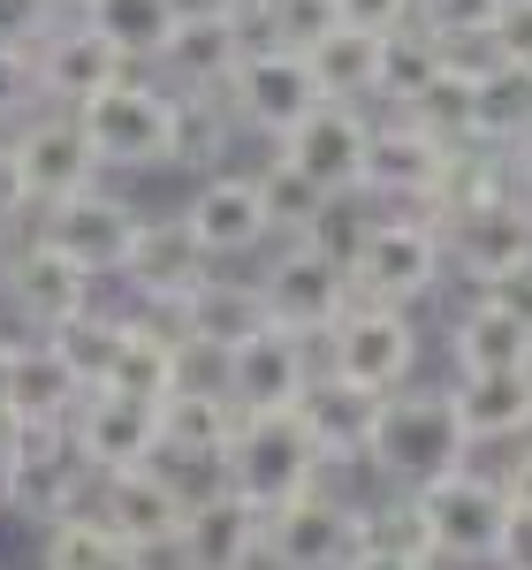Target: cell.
I'll use <instances>...</instances> for the list:
<instances>
[{
  "label": "cell",
  "instance_id": "cell-1",
  "mask_svg": "<svg viewBox=\"0 0 532 570\" xmlns=\"http://www.w3.org/2000/svg\"><path fill=\"white\" fill-rule=\"evenodd\" d=\"M91 487H99V472L77 456L69 426H8V441H0V510L8 518L53 532L61 518L91 510Z\"/></svg>",
  "mask_w": 532,
  "mask_h": 570
},
{
  "label": "cell",
  "instance_id": "cell-2",
  "mask_svg": "<svg viewBox=\"0 0 532 570\" xmlns=\"http://www.w3.org/2000/svg\"><path fill=\"white\" fill-rule=\"evenodd\" d=\"M396 494H418L442 472L472 464V441L456 426V403L449 389H396L381 403V426H373V456H365Z\"/></svg>",
  "mask_w": 532,
  "mask_h": 570
},
{
  "label": "cell",
  "instance_id": "cell-3",
  "mask_svg": "<svg viewBox=\"0 0 532 570\" xmlns=\"http://www.w3.org/2000/svg\"><path fill=\"white\" fill-rule=\"evenodd\" d=\"M449 282V244L434 220H411V214H381L365 228V244H357L351 259V289L365 305H426L434 289Z\"/></svg>",
  "mask_w": 532,
  "mask_h": 570
},
{
  "label": "cell",
  "instance_id": "cell-4",
  "mask_svg": "<svg viewBox=\"0 0 532 570\" xmlns=\"http://www.w3.org/2000/svg\"><path fill=\"white\" fill-rule=\"evenodd\" d=\"M99 168H176V91L160 77H122L115 91H99L91 107H77Z\"/></svg>",
  "mask_w": 532,
  "mask_h": 570
},
{
  "label": "cell",
  "instance_id": "cell-5",
  "mask_svg": "<svg viewBox=\"0 0 532 570\" xmlns=\"http://www.w3.org/2000/svg\"><path fill=\"white\" fill-rule=\"evenodd\" d=\"M418 320L396 305H365L357 297L343 320H335V335L319 343V373H335V381H351V389H373V395H396L411 389V373H418Z\"/></svg>",
  "mask_w": 532,
  "mask_h": 570
},
{
  "label": "cell",
  "instance_id": "cell-6",
  "mask_svg": "<svg viewBox=\"0 0 532 570\" xmlns=\"http://www.w3.org/2000/svg\"><path fill=\"white\" fill-rule=\"evenodd\" d=\"M319 472H327V464H319L312 434L297 426V411H289V419H244V434L228 449V494H244L259 518L305 502L312 487H319Z\"/></svg>",
  "mask_w": 532,
  "mask_h": 570
},
{
  "label": "cell",
  "instance_id": "cell-7",
  "mask_svg": "<svg viewBox=\"0 0 532 570\" xmlns=\"http://www.w3.org/2000/svg\"><path fill=\"white\" fill-rule=\"evenodd\" d=\"M449 168H456L449 145H434L418 122L388 115V122H373V153H365V206H388V214H411V220L442 228Z\"/></svg>",
  "mask_w": 532,
  "mask_h": 570
},
{
  "label": "cell",
  "instance_id": "cell-8",
  "mask_svg": "<svg viewBox=\"0 0 532 570\" xmlns=\"http://www.w3.org/2000/svg\"><path fill=\"white\" fill-rule=\"evenodd\" d=\"M266 570H357L365 563V502L312 487L305 502L266 518Z\"/></svg>",
  "mask_w": 532,
  "mask_h": 570
},
{
  "label": "cell",
  "instance_id": "cell-9",
  "mask_svg": "<svg viewBox=\"0 0 532 570\" xmlns=\"http://www.w3.org/2000/svg\"><path fill=\"white\" fill-rule=\"evenodd\" d=\"M252 282H259V297H266V320H274L282 335H297V343H327L335 320L357 305L351 266L319 259L312 244H282Z\"/></svg>",
  "mask_w": 532,
  "mask_h": 570
},
{
  "label": "cell",
  "instance_id": "cell-10",
  "mask_svg": "<svg viewBox=\"0 0 532 570\" xmlns=\"http://www.w3.org/2000/svg\"><path fill=\"white\" fill-rule=\"evenodd\" d=\"M244 53H252V31L236 23L228 0H183L176 39H168V53L152 61V77L176 91V99H228Z\"/></svg>",
  "mask_w": 532,
  "mask_h": 570
},
{
  "label": "cell",
  "instance_id": "cell-11",
  "mask_svg": "<svg viewBox=\"0 0 532 570\" xmlns=\"http://www.w3.org/2000/svg\"><path fill=\"white\" fill-rule=\"evenodd\" d=\"M418 510H426V532H434V556L456 570H487L494 563V540H502V480L480 472V464H456L434 487H418Z\"/></svg>",
  "mask_w": 532,
  "mask_h": 570
},
{
  "label": "cell",
  "instance_id": "cell-12",
  "mask_svg": "<svg viewBox=\"0 0 532 570\" xmlns=\"http://www.w3.org/2000/svg\"><path fill=\"white\" fill-rule=\"evenodd\" d=\"M319 107H327V99H319V85H312V61L289 53V46H252L244 69H236V85H228L236 130L266 137V145H282L289 130H305Z\"/></svg>",
  "mask_w": 532,
  "mask_h": 570
},
{
  "label": "cell",
  "instance_id": "cell-13",
  "mask_svg": "<svg viewBox=\"0 0 532 570\" xmlns=\"http://www.w3.org/2000/svg\"><path fill=\"white\" fill-rule=\"evenodd\" d=\"M39 228V244H53L61 259H77L99 282V274H122V259H130L137 228H145V214H137L122 190H85V198H61V206H46V214H31Z\"/></svg>",
  "mask_w": 532,
  "mask_h": 570
},
{
  "label": "cell",
  "instance_id": "cell-14",
  "mask_svg": "<svg viewBox=\"0 0 532 570\" xmlns=\"http://www.w3.org/2000/svg\"><path fill=\"white\" fill-rule=\"evenodd\" d=\"M8 145H16V168H23V190H31V214L99 190V153H91V137H85L77 115L39 107L23 130H8Z\"/></svg>",
  "mask_w": 532,
  "mask_h": 570
},
{
  "label": "cell",
  "instance_id": "cell-15",
  "mask_svg": "<svg viewBox=\"0 0 532 570\" xmlns=\"http://www.w3.org/2000/svg\"><path fill=\"white\" fill-rule=\"evenodd\" d=\"M312 373H319L312 343L282 335V327H266V335H252V343H244V351L221 357V395L244 411V419H289V411L305 403Z\"/></svg>",
  "mask_w": 532,
  "mask_h": 570
},
{
  "label": "cell",
  "instance_id": "cell-16",
  "mask_svg": "<svg viewBox=\"0 0 532 570\" xmlns=\"http://www.w3.org/2000/svg\"><path fill=\"white\" fill-rule=\"evenodd\" d=\"M0 297H8V312L39 335V343H53L69 320H85L91 312V274L77 259H61L53 244H16L8 252V266H0Z\"/></svg>",
  "mask_w": 532,
  "mask_h": 570
},
{
  "label": "cell",
  "instance_id": "cell-17",
  "mask_svg": "<svg viewBox=\"0 0 532 570\" xmlns=\"http://www.w3.org/2000/svg\"><path fill=\"white\" fill-rule=\"evenodd\" d=\"M365 153H373V115L365 107H319L305 130L274 145V160H289L319 198H365Z\"/></svg>",
  "mask_w": 532,
  "mask_h": 570
},
{
  "label": "cell",
  "instance_id": "cell-18",
  "mask_svg": "<svg viewBox=\"0 0 532 570\" xmlns=\"http://www.w3.org/2000/svg\"><path fill=\"white\" fill-rule=\"evenodd\" d=\"M176 220L190 228V244L206 252V266L252 259V252L274 244V214H266V198H259V176H228V168L198 183Z\"/></svg>",
  "mask_w": 532,
  "mask_h": 570
},
{
  "label": "cell",
  "instance_id": "cell-19",
  "mask_svg": "<svg viewBox=\"0 0 532 570\" xmlns=\"http://www.w3.org/2000/svg\"><path fill=\"white\" fill-rule=\"evenodd\" d=\"M168 327H176V343L190 357H214V365H221L228 351H244L252 335H266L274 320H266L259 282H244V274H206V282L168 312Z\"/></svg>",
  "mask_w": 532,
  "mask_h": 570
},
{
  "label": "cell",
  "instance_id": "cell-20",
  "mask_svg": "<svg viewBox=\"0 0 532 570\" xmlns=\"http://www.w3.org/2000/svg\"><path fill=\"white\" fill-rule=\"evenodd\" d=\"M69 441L91 472H137L160 456V403H137V395H115V389H91L69 419Z\"/></svg>",
  "mask_w": 532,
  "mask_h": 570
},
{
  "label": "cell",
  "instance_id": "cell-21",
  "mask_svg": "<svg viewBox=\"0 0 532 570\" xmlns=\"http://www.w3.org/2000/svg\"><path fill=\"white\" fill-rule=\"evenodd\" d=\"M91 518L115 532L122 548H137V556H168L183 532V494L152 464H137V472H107V480L91 487Z\"/></svg>",
  "mask_w": 532,
  "mask_h": 570
},
{
  "label": "cell",
  "instance_id": "cell-22",
  "mask_svg": "<svg viewBox=\"0 0 532 570\" xmlns=\"http://www.w3.org/2000/svg\"><path fill=\"white\" fill-rule=\"evenodd\" d=\"M31 69H39V107H61V115L91 107L99 91H115L130 77V61L99 39L91 23H53V39L31 53Z\"/></svg>",
  "mask_w": 532,
  "mask_h": 570
},
{
  "label": "cell",
  "instance_id": "cell-23",
  "mask_svg": "<svg viewBox=\"0 0 532 570\" xmlns=\"http://www.w3.org/2000/svg\"><path fill=\"white\" fill-rule=\"evenodd\" d=\"M442 244H449V274H464L472 289L510 274V266L532 259V214L518 198H487V206H464V214L442 220Z\"/></svg>",
  "mask_w": 532,
  "mask_h": 570
},
{
  "label": "cell",
  "instance_id": "cell-24",
  "mask_svg": "<svg viewBox=\"0 0 532 570\" xmlns=\"http://www.w3.org/2000/svg\"><path fill=\"white\" fill-rule=\"evenodd\" d=\"M206 274H214V266H206V252L190 244V228H183L176 214H168V220L145 214V228H137V244H130V259H122V282H130L137 305L152 312V320H168V312H176L183 297L206 282Z\"/></svg>",
  "mask_w": 532,
  "mask_h": 570
},
{
  "label": "cell",
  "instance_id": "cell-25",
  "mask_svg": "<svg viewBox=\"0 0 532 570\" xmlns=\"http://www.w3.org/2000/svg\"><path fill=\"white\" fill-rule=\"evenodd\" d=\"M266 548V518L244 502V494H214L198 510H183V532L168 548L176 570H252Z\"/></svg>",
  "mask_w": 532,
  "mask_h": 570
},
{
  "label": "cell",
  "instance_id": "cell-26",
  "mask_svg": "<svg viewBox=\"0 0 532 570\" xmlns=\"http://www.w3.org/2000/svg\"><path fill=\"white\" fill-rule=\"evenodd\" d=\"M381 403H388V395L351 389V381H335V373H312L305 403H297V426L312 434V449H319V464H327V472H335V464H365V456H373Z\"/></svg>",
  "mask_w": 532,
  "mask_h": 570
},
{
  "label": "cell",
  "instance_id": "cell-27",
  "mask_svg": "<svg viewBox=\"0 0 532 570\" xmlns=\"http://www.w3.org/2000/svg\"><path fill=\"white\" fill-rule=\"evenodd\" d=\"M183 381H190V351L176 343V327H168V320H152V312L122 320V351H115L107 389L137 395V403H168Z\"/></svg>",
  "mask_w": 532,
  "mask_h": 570
},
{
  "label": "cell",
  "instance_id": "cell-28",
  "mask_svg": "<svg viewBox=\"0 0 532 570\" xmlns=\"http://www.w3.org/2000/svg\"><path fill=\"white\" fill-rule=\"evenodd\" d=\"M456 426L472 449H502V441H532V373H472L449 381Z\"/></svg>",
  "mask_w": 532,
  "mask_h": 570
},
{
  "label": "cell",
  "instance_id": "cell-29",
  "mask_svg": "<svg viewBox=\"0 0 532 570\" xmlns=\"http://www.w3.org/2000/svg\"><path fill=\"white\" fill-rule=\"evenodd\" d=\"M236 434H244V411L221 395V381H183L160 403V449L168 456H214V464H228Z\"/></svg>",
  "mask_w": 532,
  "mask_h": 570
},
{
  "label": "cell",
  "instance_id": "cell-30",
  "mask_svg": "<svg viewBox=\"0 0 532 570\" xmlns=\"http://www.w3.org/2000/svg\"><path fill=\"white\" fill-rule=\"evenodd\" d=\"M85 395L91 389L69 373V357L53 343H16V365H8V419L16 426H69Z\"/></svg>",
  "mask_w": 532,
  "mask_h": 570
},
{
  "label": "cell",
  "instance_id": "cell-31",
  "mask_svg": "<svg viewBox=\"0 0 532 570\" xmlns=\"http://www.w3.org/2000/svg\"><path fill=\"white\" fill-rule=\"evenodd\" d=\"M472 145L487 153H525L532 145V69L510 61H472Z\"/></svg>",
  "mask_w": 532,
  "mask_h": 570
},
{
  "label": "cell",
  "instance_id": "cell-32",
  "mask_svg": "<svg viewBox=\"0 0 532 570\" xmlns=\"http://www.w3.org/2000/svg\"><path fill=\"white\" fill-rule=\"evenodd\" d=\"M312 61V85L319 99H335V107H381V85H388V39H373V31H327V39L305 53Z\"/></svg>",
  "mask_w": 532,
  "mask_h": 570
},
{
  "label": "cell",
  "instance_id": "cell-33",
  "mask_svg": "<svg viewBox=\"0 0 532 570\" xmlns=\"http://www.w3.org/2000/svg\"><path fill=\"white\" fill-rule=\"evenodd\" d=\"M449 365H456V381H472V373H532V327H518L510 312L472 297L449 320Z\"/></svg>",
  "mask_w": 532,
  "mask_h": 570
},
{
  "label": "cell",
  "instance_id": "cell-34",
  "mask_svg": "<svg viewBox=\"0 0 532 570\" xmlns=\"http://www.w3.org/2000/svg\"><path fill=\"white\" fill-rule=\"evenodd\" d=\"M176 16H183V0H91L77 23H91L130 69H152L168 53V39H176Z\"/></svg>",
  "mask_w": 532,
  "mask_h": 570
},
{
  "label": "cell",
  "instance_id": "cell-35",
  "mask_svg": "<svg viewBox=\"0 0 532 570\" xmlns=\"http://www.w3.org/2000/svg\"><path fill=\"white\" fill-rule=\"evenodd\" d=\"M365 556H381V563H403V570H442L434 556V532H426V510H418V494H381V502H365Z\"/></svg>",
  "mask_w": 532,
  "mask_h": 570
},
{
  "label": "cell",
  "instance_id": "cell-36",
  "mask_svg": "<svg viewBox=\"0 0 532 570\" xmlns=\"http://www.w3.org/2000/svg\"><path fill=\"white\" fill-rule=\"evenodd\" d=\"M396 115H403V122H418L434 145L464 153V145H472V61H449L442 77L418 91L411 107H396Z\"/></svg>",
  "mask_w": 532,
  "mask_h": 570
},
{
  "label": "cell",
  "instance_id": "cell-37",
  "mask_svg": "<svg viewBox=\"0 0 532 570\" xmlns=\"http://www.w3.org/2000/svg\"><path fill=\"white\" fill-rule=\"evenodd\" d=\"M494 16H502V0H418L411 23H418L434 46H449L456 61H480V53H487Z\"/></svg>",
  "mask_w": 532,
  "mask_h": 570
},
{
  "label": "cell",
  "instance_id": "cell-38",
  "mask_svg": "<svg viewBox=\"0 0 532 570\" xmlns=\"http://www.w3.org/2000/svg\"><path fill=\"white\" fill-rule=\"evenodd\" d=\"M228 145H236L228 99H176V168H214L221 176Z\"/></svg>",
  "mask_w": 532,
  "mask_h": 570
},
{
  "label": "cell",
  "instance_id": "cell-39",
  "mask_svg": "<svg viewBox=\"0 0 532 570\" xmlns=\"http://www.w3.org/2000/svg\"><path fill=\"white\" fill-rule=\"evenodd\" d=\"M53 351L69 357V373H77L85 389H107L115 351H122V312H99V305H91L85 320H69V327L53 335Z\"/></svg>",
  "mask_w": 532,
  "mask_h": 570
},
{
  "label": "cell",
  "instance_id": "cell-40",
  "mask_svg": "<svg viewBox=\"0 0 532 570\" xmlns=\"http://www.w3.org/2000/svg\"><path fill=\"white\" fill-rule=\"evenodd\" d=\"M449 61H456V53H449V46H434L418 23H411V31H396V39H388V85H381V107H411V99L434 85Z\"/></svg>",
  "mask_w": 532,
  "mask_h": 570
},
{
  "label": "cell",
  "instance_id": "cell-41",
  "mask_svg": "<svg viewBox=\"0 0 532 570\" xmlns=\"http://www.w3.org/2000/svg\"><path fill=\"white\" fill-rule=\"evenodd\" d=\"M259 198H266V214H274V236H282V244H297L312 220L335 206V198H319L289 160H266V168H259Z\"/></svg>",
  "mask_w": 532,
  "mask_h": 570
},
{
  "label": "cell",
  "instance_id": "cell-42",
  "mask_svg": "<svg viewBox=\"0 0 532 570\" xmlns=\"http://www.w3.org/2000/svg\"><path fill=\"white\" fill-rule=\"evenodd\" d=\"M115 548H122V540H115V532L85 510V518H61V525L46 532V556H39V563L46 570H107V556H115Z\"/></svg>",
  "mask_w": 532,
  "mask_h": 570
},
{
  "label": "cell",
  "instance_id": "cell-43",
  "mask_svg": "<svg viewBox=\"0 0 532 570\" xmlns=\"http://www.w3.org/2000/svg\"><path fill=\"white\" fill-rule=\"evenodd\" d=\"M373 220H381V214H365V198H335V206H327V214L312 220V228L297 236V244H312L319 259H335V266H351V259H357V244H365V228H373Z\"/></svg>",
  "mask_w": 532,
  "mask_h": 570
},
{
  "label": "cell",
  "instance_id": "cell-44",
  "mask_svg": "<svg viewBox=\"0 0 532 570\" xmlns=\"http://www.w3.org/2000/svg\"><path fill=\"white\" fill-rule=\"evenodd\" d=\"M53 8L46 0H0V53H39L46 39H53Z\"/></svg>",
  "mask_w": 532,
  "mask_h": 570
},
{
  "label": "cell",
  "instance_id": "cell-45",
  "mask_svg": "<svg viewBox=\"0 0 532 570\" xmlns=\"http://www.w3.org/2000/svg\"><path fill=\"white\" fill-rule=\"evenodd\" d=\"M39 115V69H31V53H0V137H8V122L23 130Z\"/></svg>",
  "mask_w": 532,
  "mask_h": 570
},
{
  "label": "cell",
  "instance_id": "cell-46",
  "mask_svg": "<svg viewBox=\"0 0 532 570\" xmlns=\"http://www.w3.org/2000/svg\"><path fill=\"white\" fill-rule=\"evenodd\" d=\"M487 61H510V69H532V0H502L487 31Z\"/></svg>",
  "mask_w": 532,
  "mask_h": 570
},
{
  "label": "cell",
  "instance_id": "cell-47",
  "mask_svg": "<svg viewBox=\"0 0 532 570\" xmlns=\"http://www.w3.org/2000/svg\"><path fill=\"white\" fill-rule=\"evenodd\" d=\"M335 8H343L351 31H373V39H396V31H411V16H418V0H335Z\"/></svg>",
  "mask_w": 532,
  "mask_h": 570
},
{
  "label": "cell",
  "instance_id": "cell-48",
  "mask_svg": "<svg viewBox=\"0 0 532 570\" xmlns=\"http://www.w3.org/2000/svg\"><path fill=\"white\" fill-rule=\"evenodd\" d=\"M472 297H480V305H494V312H510L518 327H532V259L510 266V274H494V282H480Z\"/></svg>",
  "mask_w": 532,
  "mask_h": 570
},
{
  "label": "cell",
  "instance_id": "cell-49",
  "mask_svg": "<svg viewBox=\"0 0 532 570\" xmlns=\"http://www.w3.org/2000/svg\"><path fill=\"white\" fill-rule=\"evenodd\" d=\"M16 220H31V190H23V168H16V145L0 137V236Z\"/></svg>",
  "mask_w": 532,
  "mask_h": 570
},
{
  "label": "cell",
  "instance_id": "cell-50",
  "mask_svg": "<svg viewBox=\"0 0 532 570\" xmlns=\"http://www.w3.org/2000/svg\"><path fill=\"white\" fill-rule=\"evenodd\" d=\"M487 570H532V510H510L502 518V540H494Z\"/></svg>",
  "mask_w": 532,
  "mask_h": 570
},
{
  "label": "cell",
  "instance_id": "cell-51",
  "mask_svg": "<svg viewBox=\"0 0 532 570\" xmlns=\"http://www.w3.org/2000/svg\"><path fill=\"white\" fill-rule=\"evenodd\" d=\"M494 480H502V502H510V510H532V441L494 472Z\"/></svg>",
  "mask_w": 532,
  "mask_h": 570
},
{
  "label": "cell",
  "instance_id": "cell-52",
  "mask_svg": "<svg viewBox=\"0 0 532 570\" xmlns=\"http://www.w3.org/2000/svg\"><path fill=\"white\" fill-rule=\"evenodd\" d=\"M510 198L532 214V145H525V153H510Z\"/></svg>",
  "mask_w": 532,
  "mask_h": 570
},
{
  "label": "cell",
  "instance_id": "cell-53",
  "mask_svg": "<svg viewBox=\"0 0 532 570\" xmlns=\"http://www.w3.org/2000/svg\"><path fill=\"white\" fill-rule=\"evenodd\" d=\"M107 570H152V556H137V548H115V556H107Z\"/></svg>",
  "mask_w": 532,
  "mask_h": 570
},
{
  "label": "cell",
  "instance_id": "cell-54",
  "mask_svg": "<svg viewBox=\"0 0 532 570\" xmlns=\"http://www.w3.org/2000/svg\"><path fill=\"white\" fill-rule=\"evenodd\" d=\"M46 8H53V16H61V23H77V16H85L91 0H46Z\"/></svg>",
  "mask_w": 532,
  "mask_h": 570
},
{
  "label": "cell",
  "instance_id": "cell-55",
  "mask_svg": "<svg viewBox=\"0 0 532 570\" xmlns=\"http://www.w3.org/2000/svg\"><path fill=\"white\" fill-rule=\"evenodd\" d=\"M357 570H403V563H381V556H365V563H357Z\"/></svg>",
  "mask_w": 532,
  "mask_h": 570
},
{
  "label": "cell",
  "instance_id": "cell-56",
  "mask_svg": "<svg viewBox=\"0 0 532 570\" xmlns=\"http://www.w3.org/2000/svg\"><path fill=\"white\" fill-rule=\"evenodd\" d=\"M0 266H8V236H0Z\"/></svg>",
  "mask_w": 532,
  "mask_h": 570
}]
</instances>
